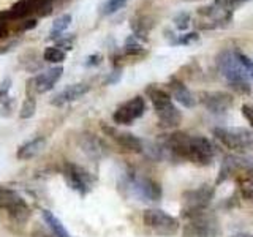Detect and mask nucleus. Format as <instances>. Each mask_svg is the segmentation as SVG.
<instances>
[{
  "label": "nucleus",
  "mask_w": 253,
  "mask_h": 237,
  "mask_svg": "<svg viewBox=\"0 0 253 237\" xmlns=\"http://www.w3.org/2000/svg\"><path fill=\"white\" fill-rule=\"evenodd\" d=\"M201 105L209 111L211 114L221 116L226 114L234 105V98L231 93L221 90H206L198 95Z\"/></svg>",
  "instance_id": "obj_9"
},
{
  "label": "nucleus",
  "mask_w": 253,
  "mask_h": 237,
  "mask_svg": "<svg viewBox=\"0 0 253 237\" xmlns=\"http://www.w3.org/2000/svg\"><path fill=\"white\" fill-rule=\"evenodd\" d=\"M43 59L49 63H62L63 60L67 59V52L60 49L59 46H49L46 47L43 52Z\"/></svg>",
  "instance_id": "obj_28"
},
{
  "label": "nucleus",
  "mask_w": 253,
  "mask_h": 237,
  "mask_svg": "<svg viewBox=\"0 0 253 237\" xmlns=\"http://www.w3.org/2000/svg\"><path fill=\"white\" fill-rule=\"evenodd\" d=\"M128 2H130V0H105V2H103L101 6H100V14L101 16L114 14L119 10H122V8Z\"/></svg>",
  "instance_id": "obj_27"
},
{
  "label": "nucleus",
  "mask_w": 253,
  "mask_h": 237,
  "mask_svg": "<svg viewBox=\"0 0 253 237\" xmlns=\"http://www.w3.org/2000/svg\"><path fill=\"white\" fill-rule=\"evenodd\" d=\"M244 2H247V0H233V3L237 6V5H241V3H244Z\"/></svg>",
  "instance_id": "obj_40"
},
{
  "label": "nucleus",
  "mask_w": 253,
  "mask_h": 237,
  "mask_svg": "<svg viewBox=\"0 0 253 237\" xmlns=\"http://www.w3.org/2000/svg\"><path fill=\"white\" fill-rule=\"evenodd\" d=\"M200 40V35L196 32H190V34H184V35H177L176 40L171 43V44H182V46H187L190 43H195Z\"/></svg>",
  "instance_id": "obj_31"
},
{
  "label": "nucleus",
  "mask_w": 253,
  "mask_h": 237,
  "mask_svg": "<svg viewBox=\"0 0 253 237\" xmlns=\"http://www.w3.org/2000/svg\"><path fill=\"white\" fill-rule=\"evenodd\" d=\"M168 89L171 92V97L176 100L177 103H180L184 108H193L196 105V100L193 97V93L188 90V87L177 79L176 76H172L168 82Z\"/></svg>",
  "instance_id": "obj_17"
},
{
  "label": "nucleus",
  "mask_w": 253,
  "mask_h": 237,
  "mask_svg": "<svg viewBox=\"0 0 253 237\" xmlns=\"http://www.w3.org/2000/svg\"><path fill=\"white\" fill-rule=\"evenodd\" d=\"M213 193H215V190H213L212 185L208 184L185 192L184 196H182V202H184L182 210H184V215L192 218L198 215V213L206 212V209L209 207V204L213 199Z\"/></svg>",
  "instance_id": "obj_6"
},
{
  "label": "nucleus",
  "mask_w": 253,
  "mask_h": 237,
  "mask_svg": "<svg viewBox=\"0 0 253 237\" xmlns=\"http://www.w3.org/2000/svg\"><path fill=\"white\" fill-rule=\"evenodd\" d=\"M73 41H75V37L73 35H63V37H60L57 40V46L60 47V49L63 47V49L70 51L71 47H73Z\"/></svg>",
  "instance_id": "obj_32"
},
{
  "label": "nucleus",
  "mask_w": 253,
  "mask_h": 237,
  "mask_svg": "<svg viewBox=\"0 0 253 237\" xmlns=\"http://www.w3.org/2000/svg\"><path fill=\"white\" fill-rule=\"evenodd\" d=\"M42 217L44 220V223L49 228V231L54 237H71L68 233V229L63 226L62 221L54 215L51 210H42Z\"/></svg>",
  "instance_id": "obj_22"
},
{
  "label": "nucleus",
  "mask_w": 253,
  "mask_h": 237,
  "mask_svg": "<svg viewBox=\"0 0 253 237\" xmlns=\"http://www.w3.org/2000/svg\"><path fill=\"white\" fill-rule=\"evenodd\" d=\"M250 150H252V152H253V142H252V147H250Z\"/></svg>",
  "instance_id": "obj_41"
},
{
  "label": "nucleus",
  "mask_w": 253,
  "mask_h": 237,
  "mask_svg": "<svg viewBox=\"0 0 253 237\" xmlns=\"http://www.w3.org/2000/svg\"><path fill=\"white\" fill-rule=\"evenodd\" d=\"M121 188L139 201H160L163 193L158 182L146 176H136L133 172L126 174L121 180Z\"/></svg>",
  "instance_id": "obj_3"
},
{
  "label": "nucleus",
  "mask_w": 253,
  "mask_h": 237,
  "mask_svg": "<svg viewBox=\"0 0 253 237\" xmlns=\"http://www.w3.org/2000/svg\"><path fill=\"white\" fill-rule=\"evenodd\" d=\"M32 13H40L38 0H18L11 8L0 14V18L5 21H18L27 18Z\"/></svg>",
  "instance_id": "obj_14"
},
{
  "label": "nucleus",
  "mask_w": 253,
  "mask_h": 237,
  "mask_svg": "<svg viewBox=\"0 0 253 237\" xmlns=\"http://www.w3.org/2000/svg\"><path fill=\"white\" fill-rule=\"evenodd\" d=\"M192 223L198 228L203 237H218L220 236V225L215 215L209 212H201L192 217Z\"/></svg>",
  "instance_id": "obj_16"
},
{
  "label": "nucleus",
  "mask_w": 253,
  "mask_h": 237,
  "mask_svg": "<svg viewBox=\"0 0 253 237\" xmlns=\"http://www.w3.org/2000/svg\"><path fill=\"white\" fill-rule=\"evenodd\" d=\"M70 24H71V14H62L59 16L57 19H54L52 22V29L49 32V40H57L60 37H63V34H65V30L70 27Z\"/></svg>",
  "instance_id": "obj_25"
},
{
  "label": "nucleus",
  "mask_w": 253,
  "mask_h": 237,
  "mask_svg": "<svg viewBox=\"0 0 253 237\" xmlns=\"http://www.w3.org/2000/svg\"><path fill=\"white\" fill-rule=\"evenodd\" d=\"M44 147H46V139L43 136H37L34 139H29L27 142H24L22 146H19L16 157H18V160L21 161H29L32 158H35L42 154Z\"/></svg>",
  "instance_id": "obj_18"
},
{
  "label": "nucleus",
  "mask_w": 253,
  "mask_h": 237,
  "mask_svg": "<svg viewBox=\"0 0 253 237\" xmlns=\"http://www.w3.org/2000/svg\"><path fill=\"white\" fill-rule=\"evenodd\" d=\"M244 168H245V164H244L237 157H233V155L225 157V158H223V161H221L220 174H218V179H217L215 184H217V185L223 184V182L228 180L229 177L233 176V174H239Z\"/></svg>",
  "instance_id": "obj_19"
},
{
  "label": "nucleus",
  "mask_w": 253,
  "mask_h": 237,
  "mask_svg": "<svg viewBox=\"0 0 253 237\" xmlns=\"http://www.w3.org/2000/svg\"><path fill=\"white\" fill-rule=\"evenodd\" d=\"M63 177L67 180V185L81 196L90 193L95 184V179L89 171L71 161H65L63 164Z\"/></svg>",
  "instance_id": "obj_8"
},
{
  "label": "nucleus",
  "mask_w": 253,
  "mask_h": 237,
  "mask_svg": "<svg viewBox=\"0 0 253 237\" xmlns=\"http://www.w3.org/2000/svg\"><path fill=\"white\" fill-rule=\"evenodd\" d=\"M124 52L126 55H130V57H139V55L146 54V47L142 46L139 38L131 35V37L126 38V41L124 44Z\"/></svg>",
  "instance_id": "obj_26"
},
{
  "label": "nucleus",
  "mask_w": 253,
  "mask_h": 237,
  "mask_svg": "<svg viewBox=\"0 0 253 237\" xmlns=\"http://www.w3.org/2000/svg\"><path fill=\"white\" fill-rule=\"evenodd\" d=\"M213 134L221 144L233 152H247L253 142V133L245 128H236V126L233 128L217 126V128H213Z\"/></svg>",
  "instance_id": "obj_7"
},
{
  "label": "nucleus",
  "mask_w": 253,
  "mask_h": 237,
  "mask_svg": "<svg viewBox=\"0 0 253 237\" xmlns=\"http://www.w3.org/2000/svg\"><path fill=\"white\" fill-rule=\"evenodd\" d=\"M215 158V149L206 136H193L192 152H190V163L198 166H209Z\"/></svg>",
  "instance_id": "obj_11"
},
{
  "label": "nucleus",
  "mask_w": 253,
  "mask_h": 237,
  "mask_svg": "<svg viewBox=\"0 0 253 237\" xmlns=\"http://www.w3.org/2000/svg\"><path fill=\"white\" fill-rule=\"evenodd\" d=\"M215 63L220 75L233 90L241 95H249L252 92L250 75L237 57L236 49H223L217 54Z\"/></svg>",
  "instance_id": "obj_1"
},
{
  "label": "nucleus",
  "mask_w": 253,
  "mask_h": 237,
  "mask_svg": "<svg viewBox=\"0 0 253 237\" xmlns=\"http://www.w3.org/2000/svg\"><path fill=\"white\" fill-rule=\"evenodd\" d=\"M182 237H203L201 233L198 231V228L190 221L188 225L184 226V231H182Z\"/></svg>",
  "instance_id": "obj_33"
},
{
  "label": "nucleus",
  "mask_w": 253,
  "mask_h": 237,
  "mask_svg": "<svg viewBox=\"0 0 253 237\" xmlns=\"http://www.w3.org/2000/svg\"><path fill=\"white\" fill-rule=\"evenodd\" d=\"M90 85L85 82H78V84H70L63 90H60L55 97L51 100L54 106H63L68 105L71 101H76L79 98H83L85 93H89Z\"/></svg>",
  "instance_id": "obj_15"
},
{
  "label": "nucleus",
  "mask_w": 253,
  "mask_h": 237,
  "mask_svg": "<svg viewBox=\"0 0 253 237\" xmlns=\"http://www.w3.org/2000/svg\"><path fill=\"white\" fill-rule=\"evenodd\" d=\"M154 27V22L149 16H138L131 21V29H133V35L139 38V40H146L149 30Z\"/></svg>",
  "instance_id": "obj_24"
},
{
  "label": "nucleus",
  "mask_w": 253,
  "mask_h": 237,
  "mask_svg": "<svg viewBox=\"0 0 253 237\" xmlns=\"http://www.w3.org/2000/svg\"><path fill=\"white\" fill-rule=\"evenodd\" d=\"M63 75L62 67H52L49 70H44L43 73L37 75L30 81V90H34L35 93H46L49 92L52 87L59 82V79Z\"/></svg>",
  "instance_id": "obj_13"
},
{
  "label": "nucleus",
  "mask_w": 253,
  "mask_h": 237,
  "mask_svg": "<svg viewBox=\"0 0 253 237\" xmlns=\"http://www.w3.org/2000/svg\"><path fill=\"white\" fill-rule=\"evenodd\" d=\"M231 237H253V236L247 234V233H237V234H233Z\"/></svg>",
  "instance_id": "obj_39"
},
{
  "label": "nucleus",
  "mask_w": 253,
  "mask_h": 237,
  "mask_svg": "<svg viewBox=\"0 0 253 237\" xmlns=\"http://www.w3.org/2000/svg\"><path fill=\"white\" fill-rule=\"evenodd\" d=\"M32 237H51V236L46 234L44 231H42V229H35L34 234H32Z\"/></svg>",
  "instance_id": "obj_38"
},
{
  "label": "nucleus",
  "mask_w": 253,
  "mask_h": 237,
  "mask_svg": "<svg viewBox=\"0 0 253 237\" xmlns=\"http://www.w3.org/2000/svg\"><path fill=\"white\" fill-rule=\"evenodd\" d=\"M35 111H37V101L32 95H29V97L26 98V101H24L22 108H21L19 117L21 118H30V117H34Z\"/></svg>",
  "instance_id": "obj_29"
},
{
  "label": "nucleus",
  "mask_w": 253,
  "mask_h": 237,
  "mask_svg": "<svg viewBox=\"0 0 253 237\" xmlns=\"http://www.w3.org/2000/svg\"><path fill=\"white\" fill-rule=\"evenodd\" d=\"M146 93L149 100L152 101V106L155 109L160 125L165 126V128H176L182 120V114L174 105L171 93L163 90L158 85H149Z\"/></svg>",
  "instance_id": "obj_2"
},
{
  "label": "nucleus",
  "mask_w": 253,
  "mask_h": 237,
  "mask_svg": "<svg viewBox=\"0 0 253 237\" xmlns=\"http://www.w3.org/2000/svg\"><path fill=\"white\" fill-rule=\"evenodd\" d=\"M142 223L149 228L150 231L163 236V237H169L177 234L179 231V220L176 217L169 215L162 209H147L142 213Z\"/></svg>",
  "instance_id": "obj_5"
},
{
  "label": "nucleus",
  "mask_w": 253,
  "mask_h": 237,
  "mask_svg": "<svg viewBox=\"0 0 253 237\" xmlns=\"http://www.w3.org/2000/svg\"><path fill=\"white\" fill-rule=\"evenodd\" d=\"M174 26H176L177 30H187L188 26H190V22H192V16H190V13H185V11H182L179 14L174 16Z\"/></svg>",
  "instance_id": "obj_30"
},
{
  "label": "nucleus",
  "mask_w": 253,
  "mask_h": 237,
  "mask_svg": "<svg viewBox=\"0 0 253 237\" xmlns=\"http://www.w3.org/2000/svg\"><path fill=\"white\" fill-rule=\"evenodd\" d=\"M81 147L84 150V154L93 158V160H98V158L105 157V144L95 136V134H84L81 138Z\"/></svg>",
  "instance_id": "obj_20"
},
{
  "label": "nucleus",
  "mask_w": 253,
  "mask_h": 237,
  "mask_svg": "<svg viewBox=\"0 0 253 237\" xmlns=\"http://www.w3.org/2000/svg\"><path fill=\"white\" fill-rule=\"evenodd\" d=\"M146 113V100L136 95V97L130 98L128 101L122 103L119 106L114 114H113V120L117 125H131L134 120H138L139 117H142Z\"/></svg>",
  "instance_id": "obj_10"
},
{
  "label": "nucleus",
  "mask_w": 253,
  "mask_h": 237,
  "mask_svg": "<svg viewBox=\"0 0 253 237\" xmlns=\"http://www.w3.org/2000/svg\"><path fill=\"white\" fill-rule=\"evenodd\" d=\"M241 113H242V116L247 118V122L253 126V106H250V105H244L242 108H241Z\"/></svg>",
  "instance_id": "obj_34"
},
{
  "label": "nucleus",
  "mask_w": 253,
  "mask_h": 237,
  "mask_svg": "<svg viewBox=\"0 0 253 237\" xmlns=\"http://www.w3.org/2000/svg\"><path fill=\"white\" fill-rule=\"evenodd\" d=\"M100 55L98 54H95V55H90V57L89 59H87V62H85V65L87 67H90V65H98V63H100Z\"/></svg>",
  "instance_id": "obj_37"
},
{
  "label": "nucleus",
  "mask_w": 253,
  "mask_h": 237,
  "mask_svg": "<svg viewBox=\"0 0 253 237\" xmlns=\"http://www.w3.org/2000/svg\"><path fill=\"white\" fill-rule=\"evenodd\" d=\"M237 187H239L241 196L245 201L253 204V168H244L236 176Z\"/></svg>",
  "instance_id": "obj_21"
},
{
  "label": "nucleus",
  "mask_w": 253,
  "mask_h": 237,
  "mask_svg": "<svg viewBox=\"0 0 253 237\" xmlns=\"http://www.w3.org/2000/svg\"><path fill=\"white\" fill-rule=\"evenodd\" d=\"M121 76H122V70L119 68V70H114L113 73L109 75V78L106 79V84H116L119 79H121Z\"/></svg>",
  "instance_id": "obj_35"
},
{
  "label": "nucleus",
  "mask_w": 253,
  "mask_h": 237,
  "mask_svg": "<svg viewBox=\"0 0 253 237\" xmlns=\"http://www.w3.org/2000/svg\"><path fill=\"white\" fill-rule=\"evenodd\" d=\"M6 35H8V22L0 18V38H3Z\"/></svg>",
  "instance_id": "obj_36"
},
{
  "label": "nucleus",
  "mask_w": 253,
  "mask_h": 237,
  "mask_svg": "<svg viewBox=\"0 0 253 237\" xmlns=\"http://www.w3.org/2000/svg\"><path fill=\"white\" fill-rule=\"evenodd\" d=\"M0 209L6 210L18 223H26L32 215L30 205L26 202V199L16 190L3 185H0Z\"/></svg>",
  "instance_id": "obj_4"
},
{
  "label": "nucleus",
  "mask_w": 253,
  "mask_h": 237,
  "mask_svg": "<svg viewBox=\"0 0 253 237\" xmlns=\"http://www.w3.org/2000/svg\"><path fill=\"white\" fill-rule=\"evenodd\" d=\"M10 89H11V79L5 78L2 84H0V116L8 114V111H11L14 100L10 95Z\"/></svg>",
  "instance_id": "obj_23"
},
{
  "label": "nucleus",
  "mask_w": 253,
  "mask_h": 237,
  "mask_svg": "<svg viewBox=\"0 0 253 237\" xmlns=\"http://www.w3.org/2000/svg\"><path fill=\"white\" fill-rule=\"evenodd\" d=\"M101 128L108 136H111L117 142V146H121L124 150H126V152H131V154L144 152V142H142L138 136H134V134L126 133V131H119L114 128V126H108L105 123L101 125Z\"/></svg>",
  "instance_id": "obj_12"
}]
</instances>
